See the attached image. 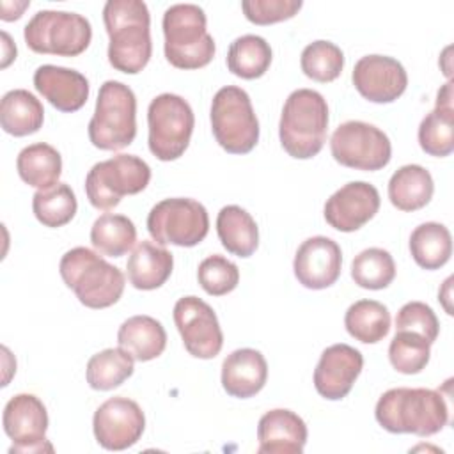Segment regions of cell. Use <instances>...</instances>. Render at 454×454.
Returning <instances> with one entry per match:
<instances>
[{"label":"cell","instance_id":"obj_18","mask_svg":"<svg viewBox=\"0 0 454 454\" xmlns=\"http://www.w3.org/2000/svg\"><path fill=\"white\" fill-rule=\"evenodd\" d=\"M342 268L340 247L326 236L305 239L293 261L296 280L307 289H326L337 282Z\"/></svg>","mask_w":454,"mask_h":454},{"label":"cell","instance_id":"obj_36","mask_svg":"<svg viewBox=\"0 0 454 454\" xmlns=\"http://www.w3.org/2000/svg\"><path fill=\"white\" fill-rule=\"evenodd\" d=\"M351 278L362 289H385L395 278L394 257L385 248H365L351 262Z\"/></svg>","mask_w":454,"mask_h":454},{"label":"cell","instance_id":"obj_29","mask_svg":"<svg viewBox=\"0 0 454 454\" xmlns=\"http://www.w3.org/2000/svg\"><path fill=\"white\" fill-rule=\"evenodd\" d=\"M16 168L21 181H25L28 186L48 190L59 183L62 174V156L50 144H30L20 151Z\"/></svg>","mask_w":454,"mask_h":454},{"label":"cell","instance_id":"obj_31","mask_svg":"<svg viewBox=\"0 0 454 454\" xmlns=\"http://www.w3.org/2000/svg\"><path fill=\"white\" fill-rule=\"evenodd\" d=\"M270 43L255 34L236 37L227 51V69L243 80L261 78L271 64Z\"/></svg>","mask_w":454,"mask_h":454},{"label":"cell","instance_id":"obj_35","mask_svg":"<svg viewBox=\"0 0 454 454\" xmlns=\"http://www.w3.org/2000/svg\"><path fill=\"white\" fill-rule=\"evenodd\" d=\"M76 209V195L66 183H57L48 190H37L32 197V211L37 222L50 229L69 223L74 218Z\"/></svg>","mask_w":454,"mask_h":454},{"label":"cell","instance_id":"obj_17","mask_svg":"<svg viewBox=\"0 0 454 454\" xmlns=\"http://www.w3.org/2000/svg\"><path fill=\"white\" fill-rule=\"evenodd\" d=\"M380 204V193L371 183L351 181L330 195L323 215L335 231L353 232L374 218Z\"/></svg>","mask_w":454,"mask_h":454},{"label":"cell","instance_id":"obj_28","mask_svg":"<svg viewBox=\"0 0 454 454\" xmlns=\"http://www.w3.org/2000/svg\"><path fill=\"white\" fill-rule=\"evenodd\" d=\"M44 121L43 103L25 89H12L4 94L0 103L2 129L12 137L37 133Z\"/></svg>","mask_w":454,"mask_h":454},{"label":"cell","instance_id":"obj_16","mask_svg":"<svg viewBox=\"0 0 454 454\" xmlns=\"http://www.w3.org/2000/svg\"><path fill=\"white\" fill-rule=\"evenodd\" d=\"M353 85L371 103H392L408 85L403 64L387 55H365L356 60L351 74Z\"/></svg>","mask_w":454,"mask_h":454},{"label":"cell","instance_id":"obj_7","mask_svg":"<svg viewBox=\"0 0 454 454\" xmlns=\"http://www.w3.org/2000/svg\"><path fill=\"white\" fill-rule=\"evenodd\" d=\"M211 129L218 145L231 154H247L259 142V121L247 90L225 85L211 101Z\"/></svg>","mask_w":454,"mask_h":454},{"label":"cell","instance_id":"obj_1","mask_svg":"<svg viewBox=\"0 0 454 454\" xmlns=\"http://www.w3.org/2000/svg\"><path fill=\"white\" fill-rule=\"evenodd\" d=\"M108 34V62L114 69L137 74L151 55V14L142 0H108L103 7Z\"/></svg>","mask_w":454,"mask_h":454},{"label":"cell","instance_id":"obj_14","mask_svg":"<svg viewBox=\"0 0 454 454\" xmlns=\"http://www.w3.org/2000/svg\"><path fill=\"white\" fill-rule=\"evenodd\" d=\"M5 434L12 440L11 454L21 452H51L53 447L46 440L48 411L34 394H18L11 397L2 413Z\"/></svg>","mask_w":454,"mask_h":454},{"label":"cell","instance_id":"obj_22","mask_svg":"<svg viewBox=\"0 0 454 454\" xmlns=\"http://www.w3.org/2000/svg\"><path fill=\"white\" fill-rule=\"evenodd\" d=\"M268 380V364L261 351L241 348L225 356L222 364V387L238 399L254 397Z\"/></svg>","mask_w":454,"mask_h":454},{"label":"cell","instance_id":"obj_25","mask_svg":"<svg viewBox=\"0 0 454 454\" xmlns=\"http://www.w3.org/2000/svg\"><path fill=\"white\" fill-rule=\"evenodd\" d=\"M117 344L135 360L149 362L165 351L167 332L161 323L151 316H131L119 326Z\"/></svg>","mask_w":454,"mask_h":454},{"label":"cell","instance_id":"obj_39","mask_svg":"<svg viewBox=\"0 0 454 454\" xmlns=\"http://www.w3.org/2000/svg\"><path fill=\"white\" fill-rule=\"evenodd\" d=\"M197 280L207 294L223 296L238 287L239 270L227 257L220 254H213L199 264Z\"/></svg>","mask_w":454,"mask_h":454},{"label":"cell","instance_id":"obj_24","mask_svg":"<svg viewBox=\"0 0 454 454\" xmlns=\"http://www.w3.org/2000/svg\"><path fill=\"white\" fill-rule=\"evenodd\" d=\"M172 254L153 241H140L128 257V280L135 289L153 291L161 287L172 275Z\"/></svg>","mask_w":454,"mask_h":454},{"label":"cell","instance_id":"obj_8","mask_svg":"<svg viewBox=\"0 0 454 454\" xmlns=\"http://www.w3.org/2000/svg\"><path fill=\"white\" fill-rule=\"evenodd\" d=\"M151 167L135 154H115L98 161L85 176V193L92 207L108 211L124 195H137L147 188Z\"/></svg>","mask_w":454,"mask_h":454},{"label":"cell","instance_id":"obj_42","mask_svg":"<svg viewBox=\"0 0 454 454\" xmlns=\"http://www.w3.org/2000/svg\"><path fill=\"white\" fill-rule=\"evenodd\" d=\"M30 5V2H2V14L0 18L4 21H12V20H20L23 16V11Z\"/></svg>","mask_w":454,"mask_h":454},{"label":"cell","instance_id":"obj_34","mask_svg":"<svg viewBox=\"0 0 454 454\" xmlns=\"http://www.w3.org/2000/svg\"><path fill=\"white\" fill-rule=\"evenodd\" d=\"M137 241L135 223L115 213H103L90 227V243L101 254L108 257H122Z\"/></svg>","mask_w":454,"mask_h":454},{"label":"cell","instance_id":"obj_6","mask_svg":"<svg viewBox=\"0 0 454 454\" xmlns=\"http://www.w3.org/2000/svg\"><path fill=\"white\" fill-rule=\"evenodd\" d=\"M87 133L92 145L101 151H119L128 147L137 137L135 92L122 82L106 80L99 87Z\"/></svg>","mask_w":454,"mask_h":454},{"label":"cell","instance_id":"obj_30","mask_svg":"<svg viewBox=\"0 0 454 454\" xmlns=\"http://www.w3.org/2000/svg\"><path fill=\"white\" fill-rule=\"evenodd\" d=\"M410 254L424 270H438L452 255V236L443 223L426 222L410 236Z\"/></svg>","mask_w":454,"mask_h":454},{"label":"cell","instance_id":"obj_19","mask_svg":"<svg viewBox=\"0 0 454 454\" xmlns=\"http://www.w3.org/2000/svg\"><path fill=\"white\" fill-rule=\"evenodd\" d=\"M364 367V356L349 344L328 346L314 369V387L328 401L344 399Z\"/></svg>","mask_w":454,"mask_h":454},{"label":"cell","instance_id":"obj_15","mask_svg":"<svg viewBox=\"0 0 454 454\" xmlns=\"http://www.w3.org/2000/svg\"><path fill=\"white\" fill-rule=\"evenodd\" d=\"M145 429V415L133 399L115 395L106 399L94 413L92 431L96 442L106 450L133 447Z\"/></svg>","mask_w":454,"mask_h":454},{"label":"cell","instance_id":"obj_21","mask_svg":"<svg viewBox=\"0 0 454 454\" xmlns=\"http://www.w3.org/2000/svg\"><path fill=\"white\" fill-rule=\"evenodd\" d=\"M307 424L286 408L266 411L257 424L259 454H301L307 443Z\"/></svg>","mask_w":454,"mask_h":454},{"label":"cell","instance_id":"obj_5","mask_svg":"<svg viewBox=\"0 0 454 454\" xmlns=\"http://www.w3.org/2000/svg\"><path fill=\"white\" fill-rule=\"evenodd\" d=\"M206 25V12L195 4H174L163 12V51L174 67L200 69L213 60L216 46Z\"/></svg>","mask_w":454,"mask_h":454},{"label":"cell","instance_id":"obj_43","mask_svg":"<svg viewBox=\"0 0 454 454\" xmlns=\"http://www.w3.org/2000/svg\"><path fill=\"white\" fill-rule=\"evenodd\" d=\"M4 37V62L2 67H7L12 59H16V46L11 43V37L7 32H2Z\"/></svg>","mask_w":454,"mask_h":454},{"label":"cell","instance_id":"obj_23","mask_svg":"<svg viewBox=\"0 0 454 454\" xmlns=\"http://www.w3.org/2000/svg\"><path fill=\"white\" fill-rule=\"evenodd\" d=\"M420 149L436 158H445L454 151V105L452 82L449 80L436 94V106L419 126Z\"/></svg>","mask_w":454,"mask_h":454},{"label":"cell","instance_id":"obj_3","mask_svg":"<svg viewBox=\"0 0 454 454\" xmlns=\"http://www.w3.org/2000/svg\"><path fill=\"white\" fill-rule=\"evenodd\" d=\"M59 271L78 301L89 309L112 307L124 293V273L85 247L67 250L60 259Z\"/></svg>","mask_w":454,"mask_h":454},{"label":"cell","instance_id":"obj_32","mask_svg":"<svg viewBox=\"0 0 454 454\" xmlns=\"http://www.w3.org/2000/svg\"><path fill=\"white\" fill-rule=\"evenodd\" d=\"M344 326L353 339L364 344H376L390 332V312L381 301L358 300L348 307Z\"/></svg>","mask_w":454,"mask_h":454},{"label":"cell","instance_id":"obj_12","mask_svg":"<svg viewBox=\"0 0 454 454\" xmlns=\"http://www.w3.org/2000/svg\"><path fill=\"white\" fill-rule=\"evenodd\" d=\"M330 151L337 163L365 172L381 170L392 158V145L387 133L364 121L339 124L332 133Z\"/></svg>","mask_w":454,"mask_h":454},{"label":"cell","instance_id":"obj_4","mask_svg":"<svg viewBox=\"0 0 454 454\" xmlns=\"http://www.w3.org/2000/svg\"><path fill=\"white\" fill-rule=\"evenodd\" d=\"M328 105L312 89L293 90L282 108L278 138L284 151L296 160L314 158L326 142Z\"/></svg>","mask_w":454,"mask_h":454},{"label":"cell","instance_id":"obj_11","mask_svg":"<svg viewBox=\"0 0 454 454\" xmlns=\"http://www.w3.org/2000/svg\"><path fill=\"white\" fill-rule=\"evenodd\" d=\"M147 231L161 247H195L209 232V215L195 199H163L151 207L147 215Z\"/></svg>","mask_w":454,"mask_h":454},{"label":"cell","instance_id":"obj_9","mask_svg":"<svg viewBox=\"0 0 454 454\" xmlns=\"http://www.w3.org/2000/svg\"><path fill=\"white\" fill-rule=\"evenodd\" d=\"M27 46L43 55L76 57L83 53L92 39L89 20L69 11H37L25 25Z\"/></svg>","mask_w":454,"mask_h":454},{"label":"cell","instance_id":"obj_27","mask_svg":"<svg viewBox=\"0 0 454 454\" xmlns=\"http://www.w3.org/2000/svg\"><path fill=\"white\" fill-rule=\"evenodd\" d=\"M434 183L422 165H403L388 181V199L399 211H417L429 204Z\"/></svg>","mask_w":454,"mask_h":454},{"label":"cell","instance_id":"obj_10","mask_svg":"<svg viewBox=\"0 0 454 454\" xmlns=\"http://www.w3.org/2000/svg\"><path fill=\"white\" fill-rule=\"evenodd\" d=\"M149 151L160 161H172L188 149L195 115L190 103L172 92L156 96L147 108Z\"/></svg>","mask_w":454,"mask_h":454},{"label":"cell","instance_id":"obj_38","mask_svg":"<svg viewBox=\"0 0 454 454\" xmlns=\"http://www.w3.org/2000/svg\"><path fill=\"white\" fill-rule=\"evenodd\" d=\"M431 356V344L419 333L395 332L388 346V360L401 374H419Z\"/></svg>","mask_w":454,"mask_h":454},{"label":"cell","instance_id":"obj_37","mask_svg":"<svg viewBox=\"0 0 454 454\" xmlns=\"http://www.w3.org/2000/svg\"><path fill=\"white\" fill-rule=\"evenodd\" d=\"M300 66L307 78L319 83H328L337 80L342 73L344 53L335 43L319 39L303 48Z\"/></svg>","mask_w":454,"mask_h":454},{"label":"cell","instance_id":"obj_20","mask_svg":"<svg viewBox=\"0 0 454 454\" xmlns=\"http://www.w3.org/2000/svg\"><path fill=\"white\" fill-rule=\"evenodd\" d=\"M35 90L57 110L71 114L80 110L89 98V80L76 69L44 64L34 73Z\"/></svg>","mask_w":454,"mask_h":454},{"label":"cell","instance_id":"obj_33","mask_svg":"<svg viewBox=\"0 0 454 454\" xmlns=\"http://www.w3.org/2000/svg\"><path fill=\"white\" fill-rule=\"evenodd\" d=\"M135 371V358L122 348H106L92 355L87 362L85 378L94 390H114L121 387Z\"/></svg>","mask_w":454,"mask_h":454},{"label":"cell","instance_id":"obj_41","mask_svg":"<svg viewBox=\"0 0 454 454\" xmlns=\"http://www.w3.org/2000/svg\"><path fill=\"white\" fill-rule=\"evenodd\" d=\"M301 0H243L245 18L254 25H273L291 20L301 9Z\"/></svg>","mask_w":454,"mask_h":454},{"label":"cell","instance_id":"obj_13","mask_svg":"<svg viewBox=\"0 0 454 454\" xmlns=\"http://www.w3.org/2000/svg\"><path fill=\"white\" fill-rule=\"evenodd\" d=\"M174 323L186 351L202 360L215 358L223 346L218 317L209 303L197 296H183L174 305Z\"/></svg>","mask_w":454,"mask_h":454},{"label":"cell","instance_id":"obj_40","mask_svg":"<svg viewBox=\"0 0 454 454\" xmlns=\"http://www.w3.org/2000/svg\"><path fill=\"white\" fill-rule=\"evenodd\" d=\"M397 332H413L422 335L429 344L438 339L440 323L434 310L424 301H408L404 303L395 316Z\"/></svg>","mask_w":454,"mask_h":454},{"label":"cell","instance_id":"obj_26","mask_svg":"<svg viewBox=\"0 0 454 454\" xmlns=\"http://www.w3.org/2000/svg\"><path fill=\"white\" fill-rule=\"evenodd\" d=\"M216 232L222 247L238 255L250 257L259 247V227L252 215L236 206L229 204L218 211Z\"/></svg>","mask_w":454,"mask_h":454},{"label":"cell","instance_id":"obj_2","mask_svg":"<svg viewBox=\"0 0 454 454\" xmlns=\"http://www.w3.org/2000/svg\"><path fill=\"white\" fill-rule=\"evenodd\" d=\"M374 417L388 433L431 436L447 426L449 406L440 390L397 387L378 399Z\"/></svg>","mask_w":454,"mask_h":454}]
</instances>
